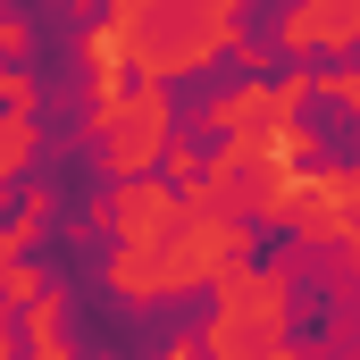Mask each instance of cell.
I'll list each match as a JSON object with an SVG mask.
<instances>
[{"label": "cell", "mask_w": 360, "mask_h": 360, "mask_svg": "<svg viewBox=\"0 0 360 360\" xmlns=\"http://www.w3.org/2000/svg\"><path fill=\"white\" fill-rule=\"evenodd\" d=\"M101 126H109V143H101V160L117 168V176H134V168H151L160 151H168V101H160V84L151 92H117V101H101Z\"/></svg>", "instance_id": "1"}, {"label": "cell", "mask_w": 360, "mask_h": 360, "mask_svg": "<svg viewBox=\"0 0 360 360\" xmlns=\"http://www.w3.org/2000/svg\"><path fill=\"white\" fill-rule=\"evenodd\" d=\"M276 327H285V276L276 269H226L218 335H276Z\"/></svg>", "instance_id": "2"}, {"label": "cell", "mask_w": 360, "mask_h": 360, "mask_svg": "<svg viewBox=\"0 0 360 360\" xmlns=\"http://www.w3.org/2000/svg\"><path fill=\"white\" fill-rule=\"evenodd\" d=\"M276 218H293L310 243H344V235H352V176H344V168H327V176H293Z\"/></svg>", "instance_id": "3"}, {"label": "cell", "mask_w": 360, "mask_h": 360, "mask_svg": "<svg viewBox=\"0 0 360 360\" xmlns=\"http://www.w3.org/2000/svg\"><path fill=\"white\" fill-rule=\"evenodd\" d=\"M176 193H168V184H134V193H117V201H109V226H117V243H151V235H168V226H176Z\"/></svg>", "instance_id": "4"}, {"label": "cell", "mask_w": 360, "mask_h": 360, "mask_svg": "<svg viewBox=\"0 0 360 360\" xmlns=\"http://www.w3.org/2000/svg\"><path fill=\"white\" fill-rule=\"evenodd\" d=\"M17 160H34V126H25V109H17V117L0 126V176H8Z\"/></svg>", "instance_id": "5"}, {"label": "cell", "mask_w": 360, "mask_h": 360, "mask_svg": "<svg viewBox=\"0 0 360 360\" xmlns=\"http://www.w3.org/2000/svg\"><path fill=\"white\" fill-rule=\"evenodd\" d=\"M0 352H8V327H0Z\"/></svg>", "instance_id": "6"}]
</instances>
